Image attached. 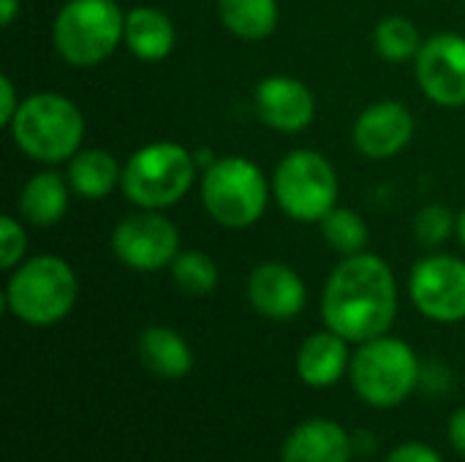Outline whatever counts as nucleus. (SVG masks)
I'll list each match as a JSON object with an SVG mask.
<instances>
[{
	"instance_id": "1",
	"label": "nucleus",
	"mask_w": 465,
	"mask_h": 462,
	"mask_svg": "<svg viewBox=\"0 0 465 462\" xmlns=\"http://www.w3.org/2000/svg\"><path fill=\"white\" fill-rule=\"evenodd\" d=\"M398 316V286L390 264L373 253L346 256L330 275L322 297L327 329L349 343L387 335Z\"/></svg>"
},
{
	"instance_id": "2",
	"label": "nucleus",
	"mask_w": 465,
	"mask_h": 462,
	"mask_svg": "<svg viewBox=\"0 0 465 462\" xmlns=\"http://www.w3.org/2000/svg\"><path fill=\"white\" fill-rule=\"evenodd\" d=\"M14 144L41 163L74 158L82 147L84 117L74 101L57 93H35L25 98L11 120Z\"/></svg>"
},
{
	"instance_id": "3",
	"label": "nucleus",
	"mask_w": 465,
	"mask_h": 462,
	"mask_svg": "<svg viewBox=\"0 0 465 462\" xmlns=\"http://www.w3.org/2000/svg\"><path fill=\"white\" fill-rule=\"evenodd\" d=\"M76 291V275L65 259L35 256L14 270L5 286V305L30 327H52L71 313Z\"/></svg>"
},
{
	"instance_id": "4",
	"label": "nucleus",
	"mask_w": 465,
	"mask_h": 462,
	"mask_svg": "<svg viewBox=\"0 0 465 462\" xmlns=\"http://www.w3.org/2000/svg\"><path fill=\"white\" fill-rule=\"evenodd\" d=\"M196 158L174 142H153L139 147L123 166V193L142 210H163L177 204L193 185Z\"/></svg>"
},
{
	"instance_id": "5",
	"label": "nucleus",
	"mask_w": 465,
	"mask_h": 462,
	"mask_svg": "<svg viewBox=\"0 0 465 462\" xmlns=\"http://www.w3.org/2000/svg\"><path fill=\"white\" fill-rule=\"evenodd\" d=\"M351 384L362 403L373 408H395L420 387V359L406 340L381 335L360 343L351 357Z\"/></svg>"
},
{
	"instance_id": "6",
	"label": "nucleus",
	"mask_w": 465,
	"mask_h": 462,
	"mask_svg": "<svg viewBox=\"0 0 465 462\" xmlns=\"http://www.w3.org/2000/svg\"><path fill=\"white\" fill-rule=\"evenodd\" d=\"M125 35V16L112 0H68L52 27L57 54L79 68L106 60Z\"/></svg>"
},
{
	"instance_id": "7",
	"label": "nucleus",
	"mask_w": 465,
	"mask_h": 462,
	"mask_svg": "<svg viewBox=\"0 0 465 462\" xmlns=\"http://www.w3.org/2000/svg\"><path fill=\"white\" fill-rule=\"evenodd\" d=\"M202 202L215 223L226 229H248L267 210V180L248 158H215L202 177Z\"/></svg>"
},
{
	"instance_id": "8",
	"label": "nucleus",
	"mask_w": 465,
	"mask_h": 462,
	"mask_svg": "<svg viewBox=\"0 0 465 462\" xmlns=\"http://www.w3.org/2000/svg\"><path fill=\"white\" fill-rule=\"evenodd\" d=\"M278 207L300 223H322L338 202V174L316 150L289 152L272 174Z\"/></svg>"
},
{
	"instance_id": "9",
	"label": "nucleus",
	"mask_w": 465,
	"mask_h": 462,
	"mask_svg": "<svg viewBox=\"0 0 465 462\" xmlns=\"http://www.w3.org/2000/svg\"><path fill=\"white\" fill-rule=\"evenodd\" d=\"M114 256L139 272L172 267L180 253V231L158 210H144L123 218L112 231Z\"/></svg>"
},
{
	"instance_id": "10",
	"label": "nucleus",
	"mask_w": 465,
	"mask_h": 462,
	"mask_svg": "<svg viewBox=\"0 0 465 462\" xmlns=\"http://www.w3.org/2000/svg\"><path fill=\"white\" fill-rule=\"evenodd\" d=\"M414 308L439 321L455 324L465 319V261L458 256L436 253L422 259L409 278Z\"/></svg>"
},
{
	"instance_id": "11",
	"label": "nucleus",
	"mask_w": 465,
	"mask_h": 462,
	"mask_svg": "<svg viewBox=\"0 0 465 462\" xmlns=\"http://www.w3.org/2000/svg\"><path fill=\"white\" fill-rule=\"evenodd\" d=\"M417 82L422 93L439 106L465 103V38L458 33H439L422 41L417 54Z\"/></svg>"
},
{
	"instance_id": "12",
	"label": "nucleus",
	"mask_w": 465,
	"mask_h": 462,
	"mask_svg": "<svg viewBox=\"0 0 465 462\" xmlns=\"http://www.w3.org/2000/svg\"><path fill=\"white\" fill-rule=\"evenodd\" d=\"M414 136V117L401 101L371 103L354 123V144L365 158L398 155Z\"/></svg>"
},
{
	"instance_id": "13",
	"label": "nucleus",
	"mask_w": 465,
	"mask_h": 462,
	"mask_svg": "<svg viewBox=\"0 0 465 462\" xmlns=\"http://www.w3.org/2000/svg\"><path fill=\"white\" fill-rule=\"evenodd\" d=\"M256 114L275 131L297 133L313 123L316 98L294 76H267L256 84Z\"/></svg>"
},
{
	"instance_id": "14",
	"label": "nucleus",
	"mask_w": 465,
	"mask_h": 462,
	"mask_svg": "<svg viewBox=\"0 0 465 462\" xmlns=\"http://www.w3.org/2000/svg\"><path fill=\"white\" fill-rule=\"evenodd\" d=\"M305 283L302 278L281 264V261H264L253 267L248 278V300L256 308V313L272 319V321H292L305 308Z\"/></svg>"
},
{
	"instance_id": "15",
	"label": "nucleus",
	"mask_w": 465,
	"mask_h": 462,
	"mask_svg": "<svg viewBox=\"0 0 465 462\" xmlns=\"http://www.w3.org/2000/svg\"><path fill=\"white\" fill-rule=\"evenodd\" d=\"M351 436L332 419H308L292 430L281 462H351Z\"/></svg>"
},
{
	"instance_id": "16",
	"label": "nucleus",
	"mask_w": 465,
	"mask_h": 462,
	"mask_svg": "<svg viewBox=\"0 0 465 462\" xmlns=\"http://www.w3.org/2000/svg\"><path fill=\"white\" fill-rule=\"evenodd\" d=\"M349 340H343L338 332L324 329L311 335L300 351H297V376L302 384L313 387V389H327L335 387L346 368H349Z\"/></svg>"
},
{
	"instance_id": "17",
	"label": "nucleus",
	"mask_w": 465,
	"mask_h": 462,
	"mask_svg": "<svg viewBox=\"0 0 465 462\" xmlns=\"http://www.w3.org/2000/svg\"><path fill=\"white\" fill-rule=\"evenodd\" d=\"M142 365L161 378H185L193 370V351L185 338L169 327H150L139 338Z\"/></svg>"
},
{
	"instance_id": "18",
	"label": "nucleus",
	"mask_w": 465,
	"mask_h": 462,
	"mask_svg": "<svg viewBox=\"0 0 465 462\" xmlns=\"http://www.w3.org/2000/svg\"><path fill=\"white\" fill-rule=\"evenodd\" d=\"M174 25L172 19L150 5H139L131 14H125V35L123 41L128 49L147 63L163 60L174 49Z\"/></svg>"
},
{
	"instance_id": "19",
	"label": "nucleus",
	"mask_w": 465,
	"mask_h": 462,
	"mask_svg": "<svg viewBox=\"0 0 465 462\" xmlns=\"http://www.w3.org/2000/svg\"><path fill=\"white\" fill-rule=\"evenodd\" d=\"M68 210V188L57 172L33 174L19 193V212L33 226H54Z\"/></svg>"
},
{
	"instance_id": "20",
	"label": "nucleus",
	"mask_w": 465,
	"mask_h": 462,
	"mask_svg": "<svg viewBox=\"0 0 465 462\" xmlns=\"http://www.w3.org/2000/svg\"><path fill=\"white\" fill-rule=\"evenodd\" d=\"M123 180V169L106 150H79L68 163V185L84 199H104Z\"/></svg>"
},
{
	"instance_id": "21",
	"label": "nucleus",
	"mask_w": 465,
	"mask_h": 462,
	"mask_svg": "<svg viewBox=\"0 0 465 462\" xmlns=\"http://www.w3.org/2000/svg\"><path fill=\"white\" fill-rule=\"evenodd\" d=\"M218 16L232 35L262 41L278 25V0H218Z\"/></svg>"
},
{
	"instance_id": "22",
	"label": "nucleus",
	"mask_w": 465,
	"mask_h": 462,
	"mask_svg": "<svg viewBox=\"0 0 465 462\" xmlns=\"http://www.w3.org/2000/svg\"><path fill=\"white\" fill-rule=\"evenodd\" d=\"M373 41H376L379 54L390 63H406V60L417 57L422 49L420 30L406 16H384L376 25Z\"/></svg>"
},
{
	"instance_id": "23",
	"label": "nucleus",
	"mask_w": 465,
	"mask_h": 462,
	"mask_svg": "<svg viewBox=\"0 0 465 462\" xmlns=\"http://www.w3.org/2000/svg\"><path fill=\"white\" fill-rule=\"evenodd\" d=\"M322 234L324 240L343 256H357L365 253L368 245V226L354 210L335 207L324 215L322 221Z\"/></svg>"
},
{
	"instance_id": "24",
	"label": "nucleus",
	"mask_w": 465,
	"mask_h": 462,
	"mask_svg": "<svg viewBox=\"0 0 465 462\" xmlns=\"http://www.w3.org/2000/svg\"><path fill=\"white\" fill-rule=\"evenodd\" d=\"M172 280L185 294L204 297L218 286V264L213 261V256H207L202 251L177 253V259L172 261Z\"/></svg>"
},
{
	"instance_id": "25",
	"label": "nucleus",
	"mask_w": 465,
	"mask_h": 462,
	"mask_svg": "<svg viewBox=\"0 0 465 462\" xmlns=\"http://www.w3.org/2000/svg\"><path fill=\"white\" fill-rule=\"evenodd\" d=\"M414 231H417V237H420L422 245L439 248V245H444L452 237V231H455V215L447 207H441V204H428V207H422L417 212Z\"/></svg>"
},
{
	"instance_id": "26",
	"label": "nucleus",
	"mask_w": 465,
	"mask_h": 462,
	"mask_svg": "<svg viewBox=\"0 0 465 462\" xmlns=\"http://www.w3.org/2000/svg\"><path fill=\"white\" fill-rule=\"evenodd\" d=\"M25 248H27L25 229L11 215H3L0 218V267L14 270L19 259L25 256Z\"/></svg>"
},
{
	"instance_id": "27",
	"label": "nucleus",
	"mask_w": 465,
	"mask_h": 462,
	"mask_svg": "<svg viewBox=\"0 0 465 462\" xmlns=\"http://www.w3.org/2000/svg\"><path fill=\"white\" fill-rule=\"evenodd\" d=\"M384 462H444V457L433 447H428V444L406 441V444L395 447Z\"/></svg>"
},
{
	"instance_id": "28",
	"label": "nucleus",
	"mask_w": 465,
	"mask_h": 462,
	"mask_svg": "<svg viewBox=\"0 0 465 462\" xmlns=\"http://www.w3.org/2000/svg\"><path fill=\"white\" fill-rule=\"evenodd\" d=\"M0 98H3V106H0V125H11V120H14V114H16V109H19V103L22 101H16V87H14V82L8 79V76H3L0 79Z\"/></svg>"
},
{
	"instance_id": "29",
	"label": "nucleus",
	"mask_w": 465,
	"mask_h": 462,
	"mask_svg": "<svg viewBox=\"0 0 465 462\" xmlns=\"http://www.w3.org/2000/svg\"><path fill=\"white\" fill-rule=\"evenodd\" d=\"M447 436H450V444L458 455L465 457V408H458L452 417H450V425H447Z\"/></svg>"
},
{
	"instance_id": "30",
	"label": "nucleus",
	"mask_w": 465,
	"mask_h": 462,
	"mask_svg": "<svg viewBox=\"0 0 465 462\" xmlns=\"http://www.w3.org/2000/svg\"><path fill=\"white\" fill-rule=\"evenodd\" d=\"M16 11H19V0H0V22H3V27H8L14 22Z\"/></svg>"
},
{
	"instance_id": "31",
	"label": "nucleus",
	"mask_w": 465,
	"mask_h": 462,
	"mask_svg": "<svg viewBox=\"0 0 465 462\" xmlns=\"http://www.w3.org/2000/svg\"><path fill=\"white\" fill-rule=\"evenodd\" d=\"M458 234H460V242H463V248H465V210H463V215L458 218Z\"/></svg>"
}]
</instances>
